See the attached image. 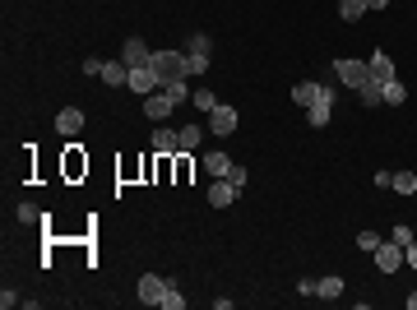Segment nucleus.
Returning <instances> with one entry per match:
<instances>
[{
    "label": "nucleus",
    "instance_id": "nucleus-1",
    "mask_svg": "<svg viewBox=\"0 0 417 310\" xmlns=\"http://www.w3.org/2000/svg\"><path fill=\"white\" fill-rule=\"evenodd\" d=\"M149 65H154V75H158V89H163L167 79H190V75H186V65H190L186 51H154V60H149Z\"/></svg>",
    "mask_w": 417,
    "mask_h": 310
},
{
    "label": "nucleus",
    "instance_id": "nucleus-2",
    "mask_svg": "<svg viewBox=\"0 0 417 310\" xmlns=\"http://www.w3.org/2000/svg\"><path fill=\"white\" fill-rule=\"evenodd\" d=\"M334 98H339V84H320V102L306 107V125L325 130V125H330V111H334Z\"/></svg>",
    "mask_w": 417,
    "mask_h": 310
},
{
    "label": "nucleus",
    "instance_id": "nucleus-3",
    "mask_svg": "<svg viewBox=\"0 0 417 310\" xmlns=\"http://www.w3.org/2000/svg\"><path fill=\"white\" fill-rule=\"evenodd\" d=\"M334 75H339L343 89L357 93V89L366 84V79H371V65H366V60H352V56H348V60H334Z\"/></svg>",
    "mask_w": 417,
    "mask_h": 310
},
{
    "label": "nucleus",
    "instance_id": "nucleus-4",
    "mask_svg": "<svg viewBox=\"0 0 417 310\" xmlns=\"http://www.w3.org/2000/svg\"><path fill=\"white\" fill-rule=\"evenodd\" d=\"M144 116H149V121H154V125H163L167 121V116H172V111H176V102L172 98H167V93L163 89H158V93H149V98H144Z\"/></svg>",
    "mask_w": 417,
    "mask_h": 310
},
{
    "label": "nucleus",
    "instance_id": "nucleus-5",
    "mask_svg": "<svg viewBox=\"0 0 417 310\" xmlns=\"http://www.w3.org/2000/svg\"><path fill=\"white\" fill-rule=\"evenodd\" d=\"M237 125H242V116H237V111H232V107H223V102H218V107H213V111H208V130L218 134V139H228V134L237 130Z\"/></svg>",
    "mask_w": 417,
    "mask_h": 310
},
{
    "label": "nucleus",
    "instance_id": "nucleus-6",
    "mask_svg": "<svg viewBox=\"0 0 417 310\" xmlns=\"http://www.w3.org/2000/svg\"><path fill=\"white\" fill-rule=\"evenodd\" d=\"M399 264H404V245L399 241H380L375 245V269H380V273H394Z\"/></svg>",
    "mask_w": 417,
    "mask_h": 310
},
{
    "label": "nucleus",
    "instance_id": "nucleus-7",
    "mask_svg": "<svg viewBox=\"0 0 417 310\" xmlns=\"http://www.w3.org/2000/svg\"><path fill=\"white\" fill-rule=\"evenodd\" d=\"M121 60H125L130 70H139V65H149V60H154V51H149V42H144V37H125Z\"/></svg>",
    "mask_w": 417,
    "mask_h": 310
},
{
    "label": "nucleus",
    "instance_id": "nucleus-8",
    "mask_svg": "<svg viewBox=\"0 0 417 310\" xmlns=\"http://www.w3.org/2000/svg\"><path fill=\"white\" fill-rule=\"evenodd\" d=\"M135 292H139V301H144V306H163L167 278H158V273H144V278H139V288H135Z\"/></svg>",
    "mask_w": 417,
    "mask_h": 310
},
{
    "label": "nucleus",
    "instance_id": "nucleus-9",
    "mask_svg": "<svg viewBox=\"0 0 417 310\" xmlns=\"http://www.w3.org/2000/svg\"><path fill=\"white\" fill-rule=\"evenodd\" d=\"M237 195H242V186H232L228 176H218L213 186H208V204H213V209H228V204H237Z\"/></svg>",
    "mask_w": 417,
    "mask_h": 310
},
{
    "label": "nucleus",
    "instance_id": "nucleus-10",
    "mask_svg": "<svg viewBox=\"0 0 417 310\" xmlns=\"http://www.w3.org/2000/svg\"><path fill=\"white\" fill-rule=\"evenodd\" d=\"M130 93H139V98H149V93H158V75H154V65H139V70H130V84H125Z\"/></svg>",
    "mask_w": 417,
    "mask_h": 310
},
{
    "label": "nucleus",
    "instance_id": "nucleus-11",
    "mask_svg": "<svg viewBox=\"0 0 417 310\" xmlns=\"http://www.w3.org/2000/svg\"><path fill=\"white\" fill-rule=\"evenodd\" d=\"M56 130L66 134V139H75V134H84V111H79V107H66V111H56Z\"/></svg>",
    "mask_w": 417,
    "mask_h": 310
},
{
    "label": "nucleus",
    "instance_id": "nucleus-12",
    "mask_svg": "<svg viewBox=\"0 0 417 310\" xmlns=\"http://www.w3.org/2000/svg\"><path fill=\"white\" fill-rule=\"evenodd\" d=\"M154 153H158V157L181 153V139H176V130H172V125H158V130H154Z\"/></svg>",
    "mask_w": 417,
    "mask_h": 310
},
{
    "label": "nucleus",
    "instance_id": "nucleus-13",
    "mask_svg": "<svg viewBox=\"0 0 417 310\" xmlns=\"http://www.w3.org/2000/svg\"><path fill=\"white\" fill-rule=\"evenodd\" d=\"M102 84H111V89H125V84H130V65H125V60H102Z\"/></svg>",
    "mask_w": 417,
    "mask_h": 310
},
{
    "label": "nucleus",
    "instance_id": "nucleus-14",
    "mask_svg": "<svg viewBox=\"0 0 417 310\" xmlns=\"http://www.w3.org/2000/svg\"><path fill=\"white\" fill-rule=\"evenodd\" d=\"M380 102H385V107H404V102H408V89L399 84V79H385V84H380Z\"/></svg>",
    "mask_w": 417,
    "mask_h": 310
},
{
    "label": "nucleus",
    "instance_id": "nucleus-15",
    "mask_svg": "<svg viewBox=\"0 0 417 310\" xmlns=\"http://www.w3.org/2000/svg\"><path fill=\"white\" fill-rule=\"evenodd\" d=\"M204 172H208L213 181H218V176H228V172H232V157L223 153V148H213V153H204Z\"/></svg>",
    "mask_w": 417,
    "mask_h": 310
},
{
    "label": "nucleus",
    "instance_id": "nucleus-16",
    "mask_svg": "<svg viewBox=\"0 0 417 310\" xmlns=\"http://www.w3.org/2000/svg\"><path fill=\"white\" fill-rule=\"evenodd\" d=\"M316 297H320V301H339V297H343V278H339V273L316 278Z\"/></svg>",
    "mask_w": 417,
    "mask_h": 310
},
{
    "label": "nucleus",
    "instance_id": "nucleus-17",
    "mask_svg": "<svg viewBox=\"0 0 417 310\" xmlns=\"http://www.w3.org/2000/svg\"><path fill=\"white\" fill-rule=\"evenodd\" d=\"M292 102H297V107H311V102H320V84H316V79H301V84L292 89Z\"/></svg>",
    "mask_w": 417,
    "mask_h": 310
},
{
    "label": "nucleus",
    "instance_id": "nucleus-18",
    "mask_svg": "<svg viewBox=\"0 0 417 310\" xmlns=\"http://www.w3.org/2000/svg\"><path fill=\"white\" fill-rule=\"evenodd\" d=\"M366 65H371V79H394V60H390V56L385 51H371V60H366Z\"/></svg>",
    "mask_w": 417,
    "mask_h": 310
},
{
    "label": "nucleus",
    "instance_id": "nucleus-19",
    "mask_svg": "<svg viewBox=\"0 0 417 310\" xmlns=\"http://www.w3.org/2000/svg\"><path fill=\"white\" fill-rule=\"evenodd\" d=\"M176 139H181V153H195L199 139H204V125H181V130H176Z\"/></svg>",
    "mask_w": 417,
    "mask_h": 310
},
{
    "label": "nucleus",
    "instance_id": "nucleus-20",
    "mask_svg": "<svg viewBox=\"0 0 417 310\" xmlns=\"http://www.w3.org/2000/svg\"><path fill=\"white\" fill-rule=\"evenodd\" d=\"M163 93L176 102V107H186V102H190V84H186V79H167V84H163Z\"/></svg>",
    "mask_w": 417,
    "mask_h": 310
},
{
    "label": "nucleus",
    "instance_id": "nucleus-21",
    "mask_svg": "<svg viewBox=\"0 0 417 310\" xmlns=\"http://www.w3.org/2000/svg\"><path fill=\"white\" fill-rule=\"evenodd\" d=\"M366 14V0H339V19L343 23H357Z\"/></svg>",
    "mask_w": 417,
    "mask_h": 310
},
{
    "label": "nucleus",
    "instance_id": "nucleus-22",
    "mask_svg": "<svg viewBox=\"0 0 417 310\" xmlns=\"http://www.w3.org/2000/svg\"><path fill=\"white\" fill-rule=\"evenodd\" d=\"M357 98H362V107H380V79H366L357 89Z\"/></svg>",
    "mask_w": 417,
    "mask_h": 310
},
{
    "label": "nucleus",
    "instance_id": "nucleus-23",
    "mask_svg": "<svg viewBox=\"0 0 417 310\" xmlns=\"http://www.w3.org/2000/svg\"><path fill=\"white\" fill-rule=\"evenodd\" d=\"M163 310H186V297H181V288L172 278H167V292H163Z\"/></svg>",
    "mask_w": 417,
    "mask_h": 310
},
{
    "label": "nucleus",
    "instance_id": "nucleus-24",
    "mask_svg": "<svg viewBox=\"0 0 417 310\" xmlns=\"http://www.w3.org/2000/svg\"><path fill=\"white\" fill-rule=\"evenodd\" d=\"M208 51H213V37H208V33H195L186 42V56H208Z\"/></svg>",
    "mask_w": 417,
    "mask_h": 310
},
{
    "label": "nucleus",
    "instance_id": "nucleus-25",
    "mask_svg": "<svg viewBox=\"0 0 417 310\" xmlns=\"http://www.w3.org/2000/svg\"><path fill=\"white\" fill-rule=\"evenodd\" d=\"M190 102H195V111H213V107H218L213 89H195V93H190Z\"/></svg>",
    "mask_w": 417,
    "mask_h": 310
},
{
    "label": "nucleus",
    "instance_id": "nucleus-26",
    "mask_svg": "<svg viewBox=\"0 0 417 310\" xmlns=\"http://www.w3.org/2000/svg\"><path fill=\"white\" fill-rule=\"evenodd\" d=\"M390 190H399V195H417V176L413 172H394V186Z\"/></svg>",
    "mask_w": 417,
    "mask_h": 310
},
{
    "label": "nucleus",
    "instance_id": "nucleus-27",
    "mask_svg": "<svg viewBox=\"0 0 417 310\" xmlns=\"http://www.w3.org/2000/svg\"><path fill=\"white\" fill-rule=\"evenodd\" d=\"M84 157H79V144H70V153H66V172H70V176H79V172H84Z\"/></svg>",
    "mask_w": 417,
    "mask_h": 310
},
{
    "label": "nucleus",
    "instance_id": "nucleus-28",
    "mask_svg": "<svg viewBox=\"0 0 417 310\" xmlns=\"http://www.w3.org/2000/svg\"><path fill=\"white\" fill-rule=\"evenodd\" d=\"M390 241H399V245H413L417 236H413V227H408V222H394V232H390Z\"/></svg>",
    "mask_w": 417,
    "mask_h": 310
},
{
    "label": "nucleus",
    "instance_id": "nucleus-29",
    "mask_svg": "<svg viewBox=\"0 0 417 310\" xmlns=\"http://www.w3.org/2000/svg\"><path fill=\"white\" fill-rule=\"evenodd\" d=\"M375 245H380V232H357V250L375 255Z\"/></svg>",
    "mask_w": 417,
    "mask_h": 310
},
{
    "label": "nucleus",
    "instance_id": "nucleus-30",
    "mask_svg": "<svg viewBox=\"0 0 417 310\" xmlns=\"http://www.w3.org/2000/svg\"><path fill=\"white\" fill-rule=\"evenodd\" d=\"M246 176H251V172H246L242 162H232V172H228V181H232V186H242V190H246Z\"/></svg>",
    "mask_w": 417,
    "mask_h": 310
},
{
    "label": "nucleus",
    "instance_id": "nucleus-31",
    "mask_svg": "<svg viewBox=\"0 0 417 310\" xmlns=\"http://www.w3.org/2000/svg\"><path fill=\"white\" fill-rule=\"evenodd\" d=\"M14 218H19V222H37L42 213H37V204H19V213H14Z\"/></svg>",
    "mask_w": 417,
    "mask_h": 310
},
{
    "label": "nucleus",
    "instance_id": "nucleus-32",
    "mask_svg": "<svg viewBox=\"0 0 417 310\" xmlns=\"http://www.w3.org/2000/svg\"><path fill=\"white\" fill-rule=\"evenodd\" d=\"M208 70V56H190V65H186V75H204Z\"/></svg>",
    "mask_w": 417,
    "mask_h": 310
},
{
    "label": "nucleus",
    "instance_id": "nucleus-33",
    "mask_svg": "<svg viewBox=\"0 0 417 310\" xmlns=\"http://www.w3.org/2000/svg\"><path fill=\"white\" fill-rule=\"evenodd\" d=\"M19 301H23V297H14V292H10V288L0 292V310H10V306H19Z\"/></svg>",
    "mask_w": 417,
    "mask_h": 310
},
{
    "label": "nucleus",
    "instance_id": "nucleus-34",
    "mask_svg": "<svg viewBox=\"0 0 417 310\" xmlns=\"http://www.w3.org/2000/svg\"><path fill=\"white\" fill-rule=\"evenodd\" d=\"M404 264H408V269H417V241H413V245H404Z\"/></svg>",
    "mask_w": 417,
    "mask_h": 310
},
{
    "label": "nucleus",
    "instance_id": "nucleus-35",
    "mask_svg": "<svg viewBox=\"0 0 417 310\" xmlns=\"http://www.w3.org/2000/svg\"><path fill=\"white\" fill-rule=\"evenodd\" d=\"M404 306H408V310H417V292H408V297H404Z\"/></svg>",
    "mask_w": 417,
    "mask_h": 310
},
{
    "label": "nucleus",
    "instance_id": "nucleus-36",
    "mask_svg": "<svg viewBox=\"0 0 417 310\" xmlns=\"http://www.w3.org/2000/svg\"><path fill=\"white\" fill-rule=\"evenodd\" d=\"M385 5H390V0H366V10H385Z\"/></svg>",
    "mask_w": 417,
    "mask_h": 310
}]
</instances>
